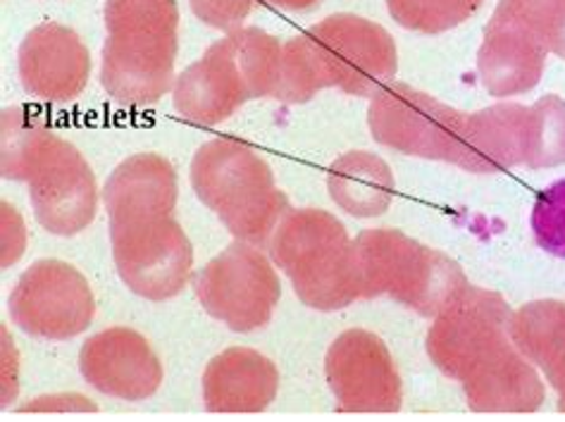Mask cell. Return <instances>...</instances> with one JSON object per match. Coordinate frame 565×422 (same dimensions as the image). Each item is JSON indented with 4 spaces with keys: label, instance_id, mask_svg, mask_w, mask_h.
Wrapping results in <instances>:
<instances>
[{
    "label": "cell",
    "instance_id": "8fae6325",
    "mask_svg": "<svg viewBox=\"0 0 565 422\" xmlns=\"http://www.w3.org/2000/svg\"><path fill=\"white\" fill-rule=\"evenodd\" d=\"M511 308L503 296L468 284L427 331V356L451 380L463 377L503 341H509Z\"/></svg>",
    "mask_w": 565,
    "mask_h": 422
},
{
    "label": "cell",
    "instance_id": "9c48e42d",
    "mask_svg": "<svg viewBox=\"0 0 565 422\" xmlns=\"http://www.w3.org/2000/svg\"><path fill=\"white\" fill-rule=\"evenodd\" d=\"M10 318L29 337L70 341L92 325L96 298L77 267L65 261H36L14 286Z\"/></svg>",
    "mask_w": 565,
    "mask_h": 422
},
{
    "label": "cell",
    "instance_id": "6da1fadb",
    "mask_svg": "<svg viewBox=\"0 0 565 422\" xmlns=\"http://www.w3.org/2000/svg\"><path fill=\"white\" fill-rule=\"evenodd\" d=\"M396 72L398 51L392 34L373 20L341 12L281 43L275 101L299 105L324 88L373 98L394 82Z\"/></svg>",
    "mask_w": 565,
    "mask_h": 422
},
{
    "label": "cell",
    "instance_id": "d6986e66",
    "mask_svg": "<svg viewBox=\"0 0 565 422\" xmlns=\"http://www.w3.org/2000/svg\"><path fill=\"white\" fill-rule=\"evenodd\" d=\"M279 391V370L260 351L234 346L207 363L203 401L207 413H263Z\"/></svg>",
    "mask_w": 565,
    "mask_h": 422
},
{
    "label": "cell",
    "instance_id": "7c38bea8",
    "mask_svg": "<svg viewBox=\"0 0 565 422\" xmlns=\"http://www.w3.org/2000/svg\"><path fill=\"white\" fill-rule=\"evenodd\" d=\"M324 374L344 413H396L404 384L386 344L365 329L339 335L324 356Z\"/></svg>",
    "mask_w": 565,
    "mask_h": 422
},
{
    "label": "cell",
    "instance_id": "d4e9b609",
    "mask_svg": "<svg viewBox=\"0 0 565 422\" xmlns=\"http://www.w3.org/2000/svg\"><path fill=\"white\" fill-rule=\"evenodd\" d=\"M530 228L542 251L565 261V179H558L537 196Z\"/></svg>",
    "mask_w": 565,
    "mask_h": 422
},
{
    "label": "cell",
    "instance_id": "5b68a950",
    "mask_svg": "<svg viewBox=\"0 0 565 422\" xmlns=\"http://www.w3.org/2000/svg\"><path fill=\"white\" fill-rule=\"evenodd\" d=\"M267 251L308 308L332 313L363 298L355 241L349 239L344 224L327 210L291 208Z\"/></svg>",
    "mask_w": 565,
    "mask_h": 422
},
{
    "label": "cell",
    "instance_id": "3957f363",
    "mask_svg": "<svg viewBox=\"0 0 565 422\" xmlns=\"http://www.w3.org/2000/svg\"><path fill=\"white\" fill-rule=\"evenodd\" d=\"M279 67V39L258 27L234 29L177 74L172 105L191 125L217 127L248 101L275 98Z\"/></svg>",
    "mask_w": 565,
    "mask_h": 422
},
{
    "label": "cell",
    "instance_id": "603a6c76",
    "mask_svg": "<svg viewBox=\"0 0 565 422\" xmlns=\"http://www.w3.org/2000/svg\"><path fill=\"white\" fill-rule=\"evenodd\" d=\"M55 131L39 113L10 105L0 115V170L12 182H29Z\"/></svg>",
    "mask_w": 565,
    "mask_h": 422
},
{
    "label": "cell",
    "instance_id": "ac0fdd59",
    "mask_svg": "<svg viewBox=\"0 0 565 422\" xmlns=\"http://www.w3.org/2000/svg\"><path fill=\"white\" fill-rule=\"evenodd\" d=\"M460 384L475 413H537L544 403V382L511 339L480 360Z\"/></svg>",
    "mask_w": 565,
    "mask_h": 422
},
{
    "label": "cell",
    "instance_id": "484cf974",
    "mask_svg": "<svg viewBox=\"0 0 565 422\" xmlns=\"http://www.w3.org/2000/svg\"><path fill=\"white\" fill-rule=\"evenodd\" d=\"M260 3L263 0H189V8L203 24L230 34L242 29L244 20Z\"/></svg>",
    "mask_w": 565,
    "mask_h": 422
},
{
    "label": "cell",
    "instance_id": "277c9868",
    "mask_svg": "<svg viewBox=\"0 0 565 422\" xmlns=\"http://www.w3.org/2000/svg\"><path fill=\"white\" fill-rule=\"evenodd\" d=\"M191 187L236 241L260 251L270 249L291 210L287 193L275 184L270 165L250 144L234 137L205 141L193 154Z\"/></svg>",
    "mask_w": 565,
    "mask_h": 422
},
{
    "label": "cell",
    "instance_id": "9a60e30c",
    "mask_svg": "<svg viewBox=\"0 0 565 422\" xmlns=\"http://www.w3.org/2000/svg\"><path fill=\"white\" fill-rule=\"evenodd\" d=\"M18 72L29 96L70 103L82 96L92 77V53L74 29L61 22H41L20 43Z\"/></svg>",
    "mask_w": 565,
    "mask_h": 422
},
{
    "label": "cell",
    "instance_id": "52a82bcc",
    "mask_svg": "<svg viewBox=\"0 0 565 422\" xmlns=\"http://www.w3.org/2000/svg\"><path fill=\"white\" fill-rule=\"evenodd\" d=\"M193 294L203 310L232 331H256L273 320L281 298L273 259L234 241L193 275Z\"/></svg>",
    "mask_w": 565,
    "mask_h": 422
},
{
    "label": "cell",
    "instance_id": "7a4b0ae2",
    "mask_svg": "<svg viewBox=\"0 0 565 422\" xmlns=\"http://www.w3.org/2000/svg\"><path fill=\"white\" fill-rule=\"evenodd\" d=\"M106 43L100 53V86L131 108L168 96L180 51L177 0H108L103 8Z\"/></svg>",
    "mask_w": 565,
    "mask_h": 422
},
{
    "label": "cell",
    "instance_id": "2e32d148",
    "mask_svg": "<svg viewBox=\"0 0 565 422\" xmlns=\"http://www.w3.org/2000/svg\"><path fill=\"white\" fill-rule=\"evenodd\" d=\"M84 380L100 394L120 401H146L162 384V363L139 331L110 327L88 337L79 351Z\"/></svg>",
    "mask_w": 565,
    "mask_h": 422
},
{
    "label": "cell",
    "instance_id": "ba28073f",
    "mask_svg": "<svg viewBox=\"0 0 565 422\" xmlns=\"http://www.w3.org/2000/svg\"><path fill=\"white\" fill-rule=\"evenodd\" d=\"M110 246L117 275L146 300L174 298L191 279L193 246L172 215L110 222Z\"/></svg>",
    "mask_w": 565,
    "mask_h": 422
},
{
    "label": "cell",
    "instance_id": "cb8c5ba5",
    "mask_svg": "<svg viewBox=\"0 0 565 422\" xmlns=\"http://www.w3.org/2000/svg\"><path fill=\"white\" fill-rule=\"evenodd\" d=\"M484 0H386V10L408 32L437 36L478 14Z\"/></svg>",
    "mask_w": 565,
    "mask_h": 422
},
{
    "label": "cell",
    "instance_id": "e0dca14e",
    "mask_svg": "<svg viewBox=\"0 0 565 422\" xmlns=\"http://www.w3.org/2000/svg\"><path fill=\"white\" fill-rule=\"evenodd\" d=\"M546 55L548 51L532 27L509 0H499L478 51V74L484 92L494 98L532 92L542 82Z\"/></svg>",
    "mask_w": 565,
    "mask_h": 422
},
{
    "label": "cell",
    "instance_id": "44dd1931",
    "mask_svg": "<svg viewBox=\"0 0 565 422\" xmlns=\"http://www.w3.org/2000/svg\"><path fill=\"white\" fill-rule=\"evenodd\" d=\"M511 341L534 368H540L558 394L565 413V300H532L511 313Z\"/></svg>",
    "mask_w": 565,
    "mask_h": 422
},
{
    "label": "cell",
    "instance_id": "4316f807",
    "mask_svg": "<svg viewBox=\"0 0 565 422\" xmlns=\"http://www.w3.org/2000/svg\"><path fill=\"white\" fill-rule=\"evenodd\" d=\"M509 3L532 27V32L540 36L542 29L565 6V0H509Z\"/></svg>",
    "mask_w": 565,
    "mask_h": 422
},
{
    "label": "cell",
    "instance_id": "83f0119b",
    "mask_svg": "<svg viewBox=\"0 0 565 422\" xmlns=\"http://www.w3.org/2000/svg\"><path fill=\"white\" fill-rule=\"evenodd\" d=\"M542 43L548 53H554L565 60V8L552 20V24L544 29Z\"/></svg>",
    "mask_w": 565,
    "mask_h": 422
},
{
    "label": "cell",
    "instance_id": "5bb4252c",
    "mask_svg": "<svg viewBox=\"0 0 565 422\" xmlns=\"http://www.w3.org/2000/svg\"><path fill=\"white\" fill-rule=\"evenodd\" d=\"M537 154L534 105L497 103L478 113H463L451 165L472 175H499L530 168Z\"/></svg>",
    "mask_w": 565,
    "mask_h": 422
},
{
    "label": "cell",
    "instance_id": "f1b7e54d",
    "mask_svg": "<svg viewBox=\"0 0 565 422\" xmlns=\"http://www.w3.org/2000/svg\"><path fill=\"white\" fill-rule=\"evenodd\" d=\"M263 3L279 10H289V12H308L318 8L320 0H263Z\"/></svg>",
    "mask_w": 565,
    "mask_h": 422
},
{
    "label": "cell",
    "instance_id": "8992f818",
    "mask_svg": "<svg viewBox=\"0 0 565 422\" xmlns=\"http://www.w3.org/2000/svg\"><path fill=\"white\" fill-rule=\"evenodd\" d=\"M363 300L392 296L423 318L437 315L470 284L449 255L398 230H365L355 236Z\"/></svg>",
    "mask_w": 565,
    "mask_h": 422
},
{
    "label": "cell",
    "instance_id": "ffe728a7",
    "mask_svg": "<svg viewBox=\"0 0 565 422\" xmlns=\"http://www.w3.org/2000/svg\"><path fill=\"white\" fill-rule=\"evenodd\" d=\"M177 196V170L158 154H137L122 160L103 187V203L110 222L172 215Z\"/></svg>",
    "mask_w": 565,
    "mask_h": 422
},
{
    "label": "cell",
    "instance_id": "30bf717a",
    "mask_svg": "<svg viewBox=\"0 0 565 422\" xmlns=\"http://www.w3.org/2000/svg\"><path fill=\"white\" fill-rule=\"evenodd\" d=\"M463 113L404 82H390L370 98V134L396 154L451 162Z\"/></svg>",
    "mask_w": 565,
    "mask_h": 422
},
{
    "label": "cell",
    "instance_id": "7402d4cb",
    "mask_svg": "<svg viewBox=\"0 0 565 422\" xmlns=\"http://www.w3.org/2000/svg\"><path fill=\"white\" fill-rule=\"evenodd\" d=\"M332 201L353 218H377L392 205L396 182L380 156L351 150L332 162L327 175Z\"/></svg>",
    "mask_w": 565,
    "mask_h": 422
},
{
    "label": "cell",
    "instance_id": "4fadbf2b",
    "mask_svg": "<svg viewBox=\"0 0 565 422\" xmlns=\"http://www.w3.org/2000/svg\"><path fill=\"white\" fill-rule=\"evenodd\" d=\"M26 184L34 215L46 232L74 236L96 220L98 187L92 165L77 146L57 134L43 150Z\"/></svg>",
    "mask_w": 565,
    "mask_h": 422
}]
</instances>
